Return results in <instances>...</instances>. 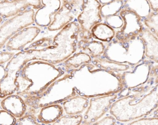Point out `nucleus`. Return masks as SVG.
Returning <instances> with one entry per match:
<instances>
[{"instance_id": "nucleus-9", "label": "nucleus", "mask_w": 158, "mask_h": 125, "mask_svg": "<svg viewBox=\"0 0 158 125\" xmlns=\"http://www.w3.org/2000/svg\"><path fill=\"white\" fill-rule=\"evenodd\" d=\"M17 119L7 111L0 109V125H15Z\"/></svg>"}, {"instance_id": "nucleus-11", "label": "nucleus", "mask_w": 158, "mask_h": 125, "mask_svg": "<svg viewBox=\"0 0 158 125\" xmlns=\"http://www.w3.org/2000/svg\"><path fill=\"white\" fill-rule=\"evenodd\" d=\"M15 54V52L0 50V65L9 63Z\"/></svg>"}, {"instance_id": "nucleus-5", "label": "nucleus", "mask_w": 158, "mask_h": 125, "mask_svg": "<svg viewBox=\"0 0 158 125\" xmlns=\"http://www.w3.org/2000/svg\"><path fill=\"white\" fill-rule=\"evenodd\" d=\"M63 113L62 107L57 104L37 108L27 107L26 112L33 116L38 122L46 125L56 122Z\"/></svg>"}, {"instance_id": "nucleus-12", "label": "nucleus", "mask_w": 158, "mask_h": 125, "mask_svg": "<svg viewBox=\"0 0 158 125\" xmlns=\"http://www.w3.org/2000/svg\"><path fill=\"white\" fill-rule=\"evenodd\" d=\"M7 71L6 68L3 65H0V81H1L6 76Z\"/></svg>"}, {"instance_id": "nucleus-7", "label": "nucleus", "mask_w": 158, "mask_h": 125, "mask_svg": "<svg viewBox=\"0 0 158 125\" xmlns=\"http://www.w3.org/2000/svg\"><path fill=\"white\" fill-rule=\"evenodd\" d=\"M57 1H41L43 6L35 13L34 21L37 26L47 27L52 22V16L56 12L58 7L56 6Z\"/></svg>"}, {"instance_id": "nucleus-2", "label": "nucleus", "mask_w": 158, "mask_h": 125, "mask_svg": "<svg viewBox=\"0 0 158 125\" xmlns=\"http://www.w3.org/2000/svg\"><path fill=\"white\" fill-rule=\"evenodd\" d=\"M35 13L34 8H28L3 22L0 26V49L15 33L35 23Z\"/></svg>"}, {"instance_id": "nucleus-6", "label": "nucleus", "mask_w": 158, "mask_h": 125, "mask_svg": "<svg viewBox=\"0 0 158 125\" xmlns=\"http://www.w3.org/2000/svg\"><path fill=\"white\" fill-rule=\"evenodd\" d=\"M0 107L11 114L17 119L23 117L27 110V106L23 99L15 94L2 99L0 102Z\"/></svg>"}, {"instance_id": "nucleus-1", "label": "nucleus", "mask_w": 158, "mask_h": 125, "mask_svg": "<svg viewBox=\"0 0 158 125\" xmlns=\"http://www.w3.org/2000/svg\"><path fill=\"white\" fill-rule=\"evenodd\" d=\"M59 69L52 64L40 60H32L24 65L17 74L15 94L25 102L38 97L60 76Z\"/></svg>"}, {"instance_id": "nucleus-3", "label": "nucleus", "mask_w": 158, "mask_h": 125, "mask_svg": "<svg viewBox=\"0 0 158 125\" xmlns=\"http://www.w3.org/2000/svg\"><path fill=\"white\" fill-rule=\"evenodd\" d=\"M43 6L41 1H0V26L9 19L29 8L38 9Z\"/></svg>"}, {"instance_id": "nucleus-4", "label": "nucleus", "mask_w": 158, "mask_h": 125, "mask_svg": "<svg viewBox=\"0 0 158 125\" xmlns=\"http://www.w3.org/2000/svg\"><path fill=\"white\" fill-rule=\"evenodd\" d=\"M41 29L36 26H29L18 31L6 44L8 51H19L24 49L28 44L33 42L38 36Z\"/></svg>"}, {"instance_id": "nucleus-10", "label": "nucleus", "mask_w": 158, "mask_h": 125, "mask_svg": "<svg viewBox=\"0 0 158 125\" xmlns=\"http://www.w3.org/2000/svg\"><path fill=\"white\" fill-rule=\"evenodd\" d=\"M15 125H46L38 122L30 114L26 113L25 115L17 119Z\"/></svg>"}, {"instance_id": "nucleus-8", "label": "nucleus", "mask_w": 158, "mask_h": 125, "mask_svg": "<svg viewBox=\"0 0 158 125\" xmlns=\"http://www.w3.org/2000/svg\"><path fill=\"white\" fill-rule=\"evenodd\" d=\"M52 40L49 37H43L39 40L36 41L34 42L31 44L28 47L24 48L23 50H28L33 49V50H40L44 49L47 47L52 46Z\"/></svg>"}]
</instances>
